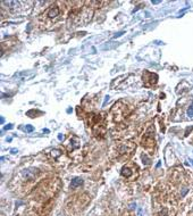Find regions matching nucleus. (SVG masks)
<instances>
[{"instance_id": "10", "label": "nucleus", "mask_w": 193, "mask_h": 216, "mask_svg": "<svg viewBox=\"0 0 193 216\" xmlns=\"http://www.w3.org/2000/svg\"><path fill=\"white\" fill-rule=\"evenodd\" d=\"M58 139H59V140H64V135H63V134H59V135H58Z\"/></svg>"}, {"instance_id": "2", "label": "nucleus", "mask_w": 193, "mask_h": 216, "mask_svg": "<svg viewBox=\"0 0 193 216\" xmlns=\"http://www.w3.org/2000/svg\"><path fill=\"white\" fill-rule=\"evenodd\" d=\"M59 15V8L58 7H56V6H52V7H50L49 9L47 10V13H46V16L48 17V18H56V17Z\"/></svg>"}, {"instance_id": "8", "label": "nucleus", "mask_w": 193, "mask_h": 216, "mask_svg": "<svg viewBox=\"0 0 193 216\" xmlns=\"http://www.w3.org/2000/svg\"><path fill=\"white\" fill-rule=\"evenodd\" d=\"M52 152H55V156H59V155H60V151H59V150H52Z\"/></svg>"}, {"instance_id": "13", "label": "nucleus", "mask_w": 193, "mask_h": 216, "mask_svg": "<svg viewBox=\"0 0 193 216\" xmlns=\"http://www.w3.org/2000/svg\"><path fill=\"white\" fill-rule=\"evenodd\" d=\"M16 151H17L16 149H13V150H12V152H13V154H16Z\"/></svg>"}, {"instance_id": "11", "label": "nucleus", "mask_w": 193, "mask_h": 216, "mask_svg": "<svg viewBox=\"0 0 193 216\" xmlns=\"http://www.w3.org/2000/svg\"><path fill=\"white\" fill-rule=\"evenodd\" d=\"M108 100H109V97H108V96H107V97H106V100H105V102H103V105H106V102L108 101Z\"/></svg>"}, {"instance_id": "4", "label": "nucleus", "mask_w": 193, "mask_h": 216, "mask_svg": "<svg viewBox=\"0 0 193 216\" xmlns=\"http://www.w3.org/2000/svg\"><path fill=\"white\" fill-rule=\"evenodd\" d=\"M122 175L127 177V179H130V177L132 176V171H131L128 167H126V166L123 167V168H122Z\"/></svg>"}, {"instance_id": "3", "label": "nucleus", "mask_w": 193, "mask_h": 216, "mask_svg": "<svg viewBox=\"0 0 193 216\" xmlns=\"http://www.w3.org/2000/svg\"><path fill=\"white\" fill-rule=\"evenodd\" d=\"M83 184V180L80 179V177H76V179H74V180H72V182H71V188H77V187H80Z\"/></svg>"}, {"instance_id": "9", "label": "nucleus", "mask_w": 193, "mask_h": 216, "mask_svg": "<svg viewBox=\"0 0 193 216\" xmlns=\"http://www.w3.org/2000/svg\"><path fill=\"white\" fill-rule=\"evenodd\" d=\"M5 129H6V130H10V129H13V125H12V124H8Z\"/></svg>"}, {"instance_id": "1", "label": "nucleus", "mask_w": 193, "mask_h": 216, "mask_svg": "<svg viewBox=\"0 0 193 216\" xmlns=\"http://www.w3.org/2000/svg\"><path fill=\"white\" fill-rule=\"evenodd\" d=\"M91 15H92L91 10H89L88 8H83L81 12H78L76 14L75 13L72 14L71 18H73V22L76 24V26H78V25H83V24H87L90 22Z\"/></svg>"}, {"instance_id": "12", "label": "nucleus", "mask_w": 193, "mask_h": 216, "mask_svg": "<svg viewBox=\"0 0 193 216\" xmlns=\"http://www.w3.org/2000/svg\"><path fill=\"white\" fill-rule=\"evenodd\" d=\"M122 34H123V32H120V33H117L116 35H115V38H117V36H120V35H122Z\"/></svg>"}, {"instance_id": "6", "label": "nucleus", "mask_w": 193, "mask_h": 216, "mask_svg": "<svg viewBox=\"0 0 193 216\" xmlns=\"http://www.w3.org/2000/svg\"><path fill=\"white\" fill-rule=\"evenodd\" d=\"M24 130H25V131H27V132H32L33 130H34V128H33L32 125H26L25 128H24Z\"/></svg>"}, {"instance_id": "7", "label": "nucleus", "mask_w": 193, "mask_h": 216, "mask_svg": "<svg viewBox=\"0 0 193 216\" xmlns=\"http://www.w3.org/2000/svg\"><path fill=\"white\" fill-rule=\"evenodd\" d=\"M142 159H143V163L144 164H149V159H148V157L147 156H142Z\"/></svg>"}, {"instance_id": "5", "label": "nucleus", "mask_w": 193, "mask_h": 216, "mask_svg": "<svg viewBox=\"0 0 193 216\" xmlns=\"http://www.w3.org/2000/svg\"><path fill=\"white\" fill-rule=\"evenodd\" d=\"M187 116H190V117H193V104L190 106V108L187 109Z\"/></svg>"}]
</instances>
